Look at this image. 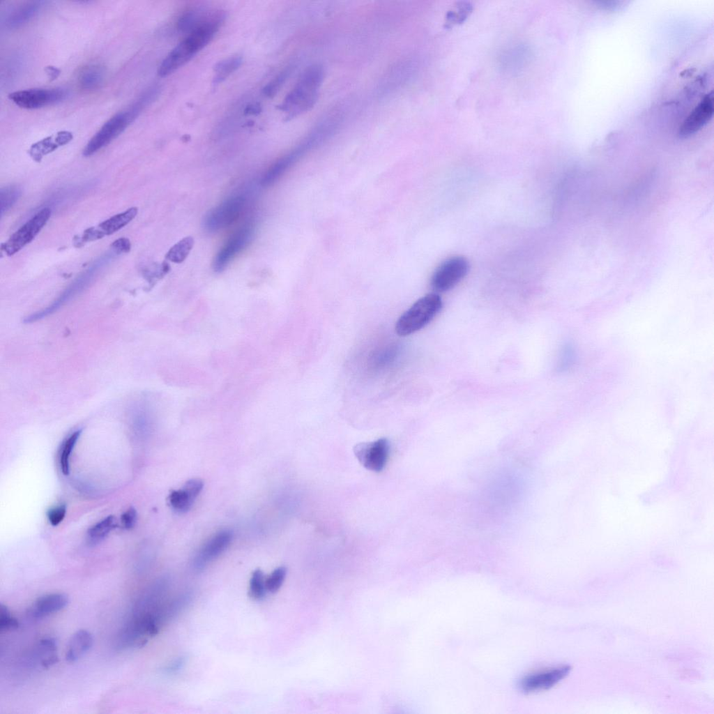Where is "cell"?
<instances>
[{
  "instance_id": "obj_13",
  "label": "cell",
  "mask_w": 714,
  "mask_h": 714,
  "mask_svg": "<svg viewBox=\"0 0 714 714\" xmlns=\"http://www.w3.org/2000/svg\"><path fill=\"white\" fill-rule=\"evenodd\" d=\"M170 586V579L162 576L156 579L141 593L131 609V614L149 612L164 601Z\"/></svg>"
},
{
  "instance_id": "obj_9",
  "label": "cell",
  "mask_w": 714,
  "mask_h": 714,
  "mask_svg": "<svg viewBox=\"0 0 714 714\" xmlns=\"http://www.w3.org/2000/svg\"><path fill=\"white\" fill-rule=\"evenodd\" d=\"M51 215L49 208H43L15 231L4 244L3 250L10 256L29 243L40 232Z\"/></svg>"
},
{
  "instance_id": "obj_14",
  "label": "cell",
  "mask_w": 714,
  "mask_h": 714,
  "mask_svg": "<svg viewBox=\"0 0 714 714\" xmlns=\"http://www.w3.org/2000/svg\"><path fill=\"white\" fill-rule=\"evenodd\" d=\"M232 533L222 530L211 537L195 556L192 565L197 571L202 570L210 562L217 558L229 545Z\"/></svg>"
},
{
  "instance_id": "obj_3",
  "label": "cell",
  "mask_w": 714,
  "mask_h": 714,
  "mask_svg": "<svg viewBox=\"0 0 714 714\" xmlns=\"http://www.w3.org/2000/svg\"><path fill=\"white\" fill-rule=\"evenodd\" d=\"M442 306V299L436 294L421 297L400 317L395 332L400 336H407L422 329L437 315Z\"/></svg>"
},
{
  "instance_id": "obj_12",
  "label": "cell",
  "mask_w": 714,
  "mask_h": 714,
  "mask_svg": "<svg viewBox=\"0 0 714 714\" xmlns=\"http://www.w3.org/2000/svg\"><path fill=\"white\" fill-rule=\"evenodd\" d=\"M713 96L711 92L704 96L683 121L678 130L682 138L689 137L701 130L712 119Z\"/></svg>"
},
{
  "instance_id": "obj_24",
  "label": "cell",
  "mask_w": 714,
  "mask_h": 714,
  "mask_svg": "<svg viewBox=\"0 0 714 714\" xmlns=\"http://www.w3.org/2000/svg\"><path fill=\"white\" fill-rule=\"evenodd\" d=\"M117 526L113 515H109L92 526L87 531L89 543L96 545L104 539Z\"/></svg>"
},
{
  "instance_id": "obj_31",
  "label": "cell",
  "mask_w": 714,
  "mask_h": 714,
  "mask_svg": "<svg viewBox=\"0 0 714 714\" xmlns=\"http://www.w3.org/2000/svg\"><path fill=\"white\" fill-rule=\"evenodd\" d=\"M292 71V67L288 66L278 73L270 82L264 88L263 93L269 98L274 96L289 77Z\"/></svg>"
},
{
  "instance_id": "obj_4",
  "label": "cell",
  "mask_w": 714,
  "mask_h": 714,
  "mask_svg": "<svg viewBox=\"0 0 714 714\" xmlns=\"http://www.w3.org/2000/svg\"><path fill=\"white\" fill-rule=\"evenodd\" d=\"M140 113L130 106L107 120L91 138L83 150L84 156H90L116 138L134 121Z\"/></svg>"
},
{
  "instance_id": "obj_16",
  "label": "cell",
  "mask_w": 714,
  "mask_h": 714,
  "mask_svg": "<svg viewBox=\"0 0 714 714\" xmlns=\"http://www.w3.org/2000/svg\"><path fill=\"white\" fill-rule=\"evenodd\" d=\"M190 591L182 592L168 600H164L155 610V617L161 628L177 617L189 607L193 599Z\"/></svg>"
},
{
  "instance_id": "obj_28",
  "label": "cell",
  "mask_w": 714,
  "mask_h": 714,
  "mask_svg": "<svg viewBox=\"0 0 714 714\" xmlns=\"http://www.w3.org/2000/svg\"><path fill=\"white\" fill-rule=\"evenodd\" d=\"M56 647V642L52 638H45L40 641L38 653L43 667H48L57 662Z\"/></svg>"
},
{
  "instance_id": "obj_26",
  "label": "cell",
  "mask_w": 714,
  "mask_h": 714,
  "mask_svg": "<svg viewBox=\"0 0 714 714\" xmlns=\"http://www.w3.org/2000/svg\"><path fill=\"white\" fill-rule=\"evenodd\" d=\"M194 245V238L186 236L174 244L167 252L166 259L169 261L180 264L188 256Z\"/></svg>"
},
{
  "instance_id": "obj_21",
  "label": "cell",
  "mask_w": 714,
  "mask_h": 714,
  "mask_svg": "<svg viewBox=\"0 0 714 714\" xmlns=\"http://www.w3.org/2000/svg\"><path fill=\"white\" fill-rule=\"evenodd\" d=\"M107 71L100 63H90L84 66L77 77L79 86L84 91H94L104 83Z\"/></svg>"
},
{
  "instance_id": "obj_8",
  "label": "cell",
  "mask_w": 714,
  "mask_h": 714,
  "mask_svg": "<svg viewBox=\"0 0 714 714\" xmlns=\"http://www.w3.org/2000/svg\"><path fill=\"white\" fill-rule=\"evenodd\" d=\"M245 202V198L240 195L225 199L208 212L204 220V228L216 231L229 226L240 216Z\"/></svg>"
},
{
  "instance_id": "obj_18",
  "label": "cell",
  "mask_w": 714,
  "mask_h": 714,
  "mask_svg": "<svg viewBox=\"0 0 714 714\" xmlns=\"http://www.w3.org/2000/svg\"><path fill=\"white\" fill-rule=\"evenodd\" d=\"M68 597L62 593H52L38 598L29 610L35 618H42L63 609L68 603Z\"/></svg>"
},
{
  "instance_id": "obj_22",
  "label": "cell",
  "mask_w": 714,
  "mask_h": 714,
  "mask_svg": "<svg viewBox=\"0 0 714 714\" xmlns=\"http://www.w3.org/2000/svg\"><path fill=\"white\" fill-rule=\"evenodd\" d=\"M45 2L29 1L14 9L7 17L6 26L10 29L20 28L31 20L40 10Z\"/></svg>"
},
{
  "instance_id": "obj_27",
  "label": "cell",
  "mask_w": 714,
  "mask_h": 714,
  "mask_svg": "<svg viewBox=\"0 0 714 714\" xmlns=\"http://www.w3.org/2000/svg\"><path fill=\"white\" fill-rule=\"evenodd\" d=\"M82 430L73 432L63 442L59 455V464L61 472L67 476L70 472V458L71 453L78 441Z\"/></svg>"
},
{
  "instance_id": "obj_29",
  "label": "cell",
  "mask_w": 714,
  "mask_h": 714,
  "mask_svg": "<svg viewBox=\"0 0 714 714\" xmlns=\"http://www.w3.org/2000/svg\"><path fill=\"white\" fill-rule=\"evenodd\" d=\"M266 592L264 574L259 569L255 570L250 579L248 595L254 600H261L265 597Z\"/></svg>"
},
{
  "instance_id": "obj_17",
  "label": "cell",
  "mask_w": 714,
  "mask_h": 714,
  "mask_svg": "<svg viewBox=\"0 0 714 714\" xmlns=\"http://www.w3.org/2000/svg\"><path fill=\"white\" fill-rule=\"evenodd\" d=\"M310 148L305 139L296 149L278 159L263 175L261 185L268 187L273 184Z\"/></svg>"
},
{
  "instance_id": "obj_38",
  "label": "cell",
  "mask_w": 714,
  "mask_h": 714,
  "mask_svg": "<svg viewBox=\"0 0 714 714\" xmlns=\"http://www.w3.org/2000/svg\"><path fill=\"white\" fill-rule=\"evenodd\" d=\"M202 480L194 478L188 480L183 486V489L193 498L195 499L203 488Z\"/></svg>"
},
{
  "instance_id": "obj_5",
  "label": "cell",
  "mask_w": 714,
  "mask_h": 714,
  "mask_svg": "<svg viewBox=\"0 0 714 714\" xmlns=\"http://www.w3.org/2000/svg\"><path fill=\"white\" fill-rule=\"evenodd\" d=\"M68 95L66 89L34 88L20 90L8 94V98L18 107L34 109L61 102Z\"/></svg>"
},
{
  "instance_id": "obj_25",
  "label": "cell",
  "mask_w": 714,
  "mask_h": 714,
  "mask_svg": "<svg viewBox=\"0 0 714 714\" xmlns=\"http://www.w3.org/2000/svg\"><path fill=\"white\" fill-rule=\"evenodd\" d=\"M241 63L242 58L238 56H231L217 63L214 67L213 84L217 85L223 82L236 71Z\"/></svg>"
},
{
  "instance_id": "obj_10",
  "label": "cell",
  "mask_w": 714,
  "mask_h": 714,
  "mask_svg": "<svg viewBox=\"0 0 714 714\" xmlns=\"http://www.w3.org/2000/svg\"><path fill=\"white\" fill-rule=\"evenodd\" d=\"M354 453L359 462L367 469L379 472L384 468L389 453V443L385 439L374 441L360 443L354 448Z\"/></svg>"
},
{
  "instance_id": "obj_34",
  "label": "cell",
  "mask_w": 714,
  "mask_h": 714,
  "mask_svg": "<svg viewBox=\"0 0 714 714\" xmlns=\"http://www.w3.org/2000/svg\"><path fill=\"white\" fill-rule=\"evenodd\" d=\"M17 620L11 614L8 607L3 604L0 606V630L8 631L17 628Z\"/></svg>"
},
{
  "instance_id": "obj_20",
  "label": "cell",
  "mask_w": 714,
  "mask_h": 714,
  "mask_svg": "<svg viewBox=\"0 0 714 714\" xmlns=\"http://www.w3.org/2000/svg\"><path fill=\"white\" fill-rule=\"evenodd\" d=\"M93 636L86 630H79L69 640L65 658L68 662H75L82 658L92 647Z\"/></svg>"
},
{
  "instance_id": "obj_11",
  "label": "cell",
  "mask_w": 714,
  "mask_h": 714,
  "mask_svg": "<svg viewBox=\"0 0 714 714\" xmlns=\"http://www.w3.org/2000/svg\"><path fill=\"white\" fill-rule=\"evenodd\" d=\"M254 228L250 225L242 227L234 233L216 254L213 268L216 272L223 271L229 262L251 241Z\"/></svg>"
},
{
  "instance_id": "obj_32",
  "label": "cell",
  "mask_w": 714,
  "mask_h": 714,
  "mask_svg": "<svg viewBox=\"0 0 714 714\" xmlns=\"http://www.w3.org/2000/svg\"><path fill=\"white\" fill-rule=\"evenodd\" d=\"M287 575L285 567L280 566L275 568L268 577L266 578V586L267 591L276 593L282 586Z\"/></svg>"
},
{
  "instance_id": "obj_36",
  "label": "cell",
  "mask_w": 714,
  "mask_h": 714,
  "mask_svg": "<svg viewBox=\"0 0 714 714\" xmlns=\"http://www.w3.org/2000/svg\"><path fill=\"white\" fill-rule=\"evenodd\" d=\"M66 513V506L63 504L59 505L47 512V518L52 526H57L63 520Z\"/></svg>"
},
{
  "instance_id": "obj_35",
  "label": "cell",
  "mask_w": 714,
  "mask_h": 714,
  "mask_svg": "<svg viewBox=\"0 0 714 714\" xmlns=\"http://www.w3.org/2000/svg\"><path fill=\"white\" fill-rule=\"evenodd\" d=\"M188 658L185 655H180L169 662L165 667L164 672L166 674H175L181 671L185 666Z\"/></svg>"
},
{
  "instance_id": "obj_41",
  "label": "cell",
  "mask_w": 714,
  "mask_h": 714,
  "mask_svg": "<svg viewBox=\"0 0 714 714\" xmlns=\"http://www.w3.org/2000/svg\"><path fill=\"white\" fill-rule=\"evenodd\" d=\"M260 111H261L260 106L259 105H257V104H253V105H250L247 106V107L245 108L244 112H245V114H252V115H254V114H259L260 112Z\"/></svg>"
},
{
  "instance_id": "obj_39",
  "label": "cell",
  "mask_w": 714,
  "mask_h": 714,
  "mask_svg": "<svg viewBox=\"0 0 714 714\" xmlns=\"http://www.w3.org/2000/svg\"><path fill=\"white\" fill-rule=\"evenodd\" d=\"M112 246L116 252H126L130 248V243L127 239L121 238L114 242Z\"/></svg>"
},
{
  "instance_id": "obj_23",
  "label": "cell",
  "mask_w": 714,
  "mask_h": 714,
  "mask_svg": "<svg viewBox=\"0 0 714 714\" xmlns=\"http://www.w3.org/2000/svg\"><path fill=\"white\" fill-rule=\"evenodd\" d=\"M137 213V208L132 207L123 213L116 214L107 220H105L100 224L97 229L102 237L105 235L112 234L128 224L135 218Z\"/></svg>"
},
{
  "instance_id": "obj_15",
  "label": "cell",
  "mask_w": 714,
  "mask_h": 714,
  "mask_svg": "<svg viewBox=\"0 0 714 714\" xmlns=\"http://www.w3.org/2000/svg\"><path fill=\"white\" fill-rule=\"evenodd\" d=\"M570 667L563 666L550 670L529 675L519 684L524 692H533L549 689L568 676Z\"/></svg>"
},
{
  "instance_id": "obj_33",
  "label": "cell",
  "mask_w": 714,
  "mask_h": 714,
  "mask_svg": "<svg viewBox=\"0 0 714 714\" xmlns=\"http://www.w3.org/2000/svg\"><path fill=\"white\" fill-rule=\"evenodd\" d=\"M20 190L17 186H8L1 190V213L8 211L17 201L20 195Z\"/></svg>"
},
{
  "instance_id": "obj_30",
  "label": "cell",
  "mask_w": 714,
  "mask_h": 714,
  "mask_svg": "<svg viewBox=\"0 0 714 714\" xmlns=\"http://www.w3.org/2000/svg\"><path fill=\"white\" fill-rule=\"evenodd\" d=\"M193 499L183 488L172 491L169 496L172 507L179 512H185L190 509Z\"/></svg>"
},
{
  "instance_id": "obj_40",
  "label": "cell",
  "mask_w": 714,
  "mask_h": 714,
  "mask_svg": "<svg viewBox=\"0 0 714 714\" xmlns=\"http://www.w3.org/2000/svg\"><path fill=\"white\" fill-rule=\"evenodd\" d=\"M45 70L50 80L56 79L60 74V70L53 66H47Z\"/></svg>"
},
{
  "instance_id": "obj_2",
  "label": "cell",
  "mask_w": 714,
  "mask_h": 714,
  "mask_svg": "<svg viewBox=\"0 0 714 714\" xmlns=\"http://www.w3.org/2000/svg\"><path fill=\"white\" fill-rule=\"evenodd\" d=\"M324 77V71L319 64H313L306 68L278 107L286 114L287 120L303 114L314 106Z\"/></svg>"
},
{
  "instance_id": "obj_37",
  "label": "cell",
  "mask_w": 714,
  "mask_h": 714,
  "mask_svg": "<svg viewBox=\"0 0 714 714\" xmlns=\"http://www.w3.org/2000/svg\"><path fill=\"white\" fill-rule=\"evenodd\" d=\"M137 515V511L134 508H128L121 516L122 526L126 529H132L136 523Z\"/></svg>"
},
{
  "instance_id": "obj_7",
  "label": "cell",
  "mask_w": 714,
  "mask_h": 714,
  "mask_svg": "<svg viewBox=\"0 0 714 714\" xmlns=\"http://www.w3.org/2000/svg\"><path fill=\"white\" fill-rule=\"evenodd\" d=\"M469 264L461 256L450 257L442 262L431 278L432 288L439 292L448 291L457 284L467 274Z\"/></svg>"
},
{
  "instance_id": "obj_19",
  "label": "cell",
  "mask_w": 714,
  "mask_h": 714,
  "mask_svg": "<svg viewBox=\"0 0 714 714\" xmlns=\"http://www.w3.org/2000/svg\"><path fill=\"white\" fill-rule=\"evenodd\" d=\"M73 138V135L70 131H59L32 144L29 154L34 160L38 162L45 155L54 151L60 146L68 144Z\"/></svg>"
},
{
  "instance_id": "obj_1",
  "label": "cell",
  "mask_w": 714,
  "mask_h": 714,
  "mask_svg": "<svg viewBox=\"0 0 714 714\" xmlns=\"http://www.w3.org/2000/svg\"><path fill=\"white\" fill-rule=\"evenodd\" d=\"M225 17V12L212 10L204 21L185 34L169 52L159 66L158 75L168 76L189 61L213 39Z\"/></svg>"
},
{
  "instance_id": "obj_6",
  "label": "cell",
  "mask_w": 714,
  "mask_h": 714,
  "mask_svg": "<svg viewBox=\"0 0 714 714\" xmlns=\"http://www.w3.org/2000/svg\"><path fill=\"white\" fill-rule=\"evenodd\" d=\"M114 254V252L112 255H107L103 258H101L100 260L94 263L93 266L86 270V271L83 273L82 275H79L74 282H73L72 284L62 293V294H61V296L51 305L43 310L36 312L26 317L24 321L26 323L33 322L48 316L54 311H56L61 306L73 298L79 292L82 291V289H84L92 280L93 275L97 272V270L102 264L105 263V261L107 262L110 257H112Z\"/></svg>"
}]
</instances>
